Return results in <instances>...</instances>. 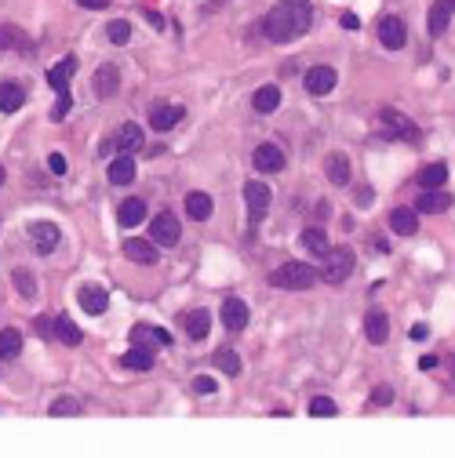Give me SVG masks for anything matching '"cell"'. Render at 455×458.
<instances>
[{
	"mask_svg": "<svg viewBox=\"0 0 455 458\" xmlns=\"http://www.w3.org/2000/svg\"><path fill=\"white\" fill-rule=\"evenodd\" d=\"M448 364H451V389H455V357H448Z\"/></svg>",
	"mask_w": 455,
	"mask_h": 458,
	"instance_id": "cell-51",
	"label": "cell"
},
{
	"mask_svg": "<svg viewBox=\"0 0 455 458\" xmlns=\"http://www.w3.org/2000/svg\"><path fill=\"white\" fill-rule=\"evenodd\" d=\"M26 102V91L22 84H15V80H4L0 84V113H18Z\"/></svg>",
	"mask_w": 455,
	"mask_h": 458,
	"instance_id": "cell-22",
	"label": "cell"
},
{
	"mask_svg": "<svg viewBox=\"0 0 455 458\" xmlns=\"http://www.w3.org/2000/svg\"><path fill=\"white\" fill-rule=\"evenodd\" d=\"M444 4H448V11H455V0H444Z\"/></svg>",
	"mask_w": 455,
	"mask_h": 458,
	"instance_id": "cell-53",
	"label": "cell"
},
{
	"mask_svg": "<svg viewBox=\"0 0 455 458\" xmlns=\"http://www.w3.org/2000/svg\"><path fill=\"white\" fill-rule=\"evenodd\" d=\"M77 302H80V309H84V313H91V317L106 313V306H109L106 291H102V287H88V284L77 291Z\"/></svg>",
	"mask_w": 455,
	"mask_h": 458,
	"instance_id": "cell-19",
	"label": "cell"
},
{
	"mask_svg": "<svg viewBox=\"0 0 455 458\" xmlns=\"http://www.w3.org/2000/svg\"><path fill=\"white\" fill-rule=\"evenodd\" d=\"M48 168H51L55 175H66V157H62V153H51V157H48Z\"/></svg>",
	"mask_w": 455,
	"mask_h": 458,
	"instance_id": "cell-44",
	"label": "cell"
},
{
	"mask_svg": "<svg viewBox=\"0 0 455 458\" xmlns=\"http://www.w3.org/2000/svg\"><path fill=\"white\" fill-rule=\"evenodd\" d=\"M426 335H430V327H426V324H415V327H412V338H415V342H423Z\"/></svg>",
	"mask_w": 455,
	"mask_h": 458,
	"instance_id": "cell-46",
	"label": "cell"
},
{
	"mask_svg": "<svg viewBox=\"0 0 455 458\" xmlns=\"http://www.w3.org/2000/svg\"><path fill=\"white\" fill-rule=\"evenodd\" d=\"M357 26H360L357 15H342V29H357Z\"/></svg>",
	"mask_w": 455,
	"mask_h": 458,
	"instance_id": "cell-47",
	"label": "cell"
},
{
	"mask_svg": "<svg viewBox=\"0 0 455 458\" xmlns=\"http://www.w3.org/2000/svg\"><path fill=\"white\" fill-rule=\"evenodd\" d=\"M335 84H339V77H335L332 66H314V69L306 73V95H314V99L332 95Z\"/></svg>",
	"mask_w": 455,
	"mask_h": 458,
	"instance_id": "cell-7",
	"label": "cell"
},
{
	"mask_svg": "<svg viewBox=\"0 0 455 458\" xmlns=\"http://www.w3.org/2000/svg\"><path fill=\"white\" fill-rule=\"evenodd\" d=\"M215 364H218V368H223L230 378H237V375H241V357H237V353H230V350L215 353Z\"/></svg>",
	"mask_w": 455,
	"mask_h": 458,
	"instance_id": "cell-40",
	"label": "cell"
},
{
	"mask_svg": "<svg viewBox=\"0 0 455 458\" xmlns=\"http://www.w3.org/2000/svg\"><path fill=\"white\" fill-rule=\"evenodd\" d=\"M251 164H255V171H259V175H277V171H284L288 157H284V150H281V145H273V142H262L259 150H255Z\"/></svg>",
	"mask_w": 455,
	"mask_h": 458,
	"instance_id": "cell-6",
	"label": "cell"
},
{
	"mask_svg": "<svg viewBox=\"0 0 455 458\" xmlns=\"http://www.w3.org/2000/svg\"><path fill=\"white\" fill-rule=\"evenodd\" d=\"M390 226H393V233H400V236H412V233L419 229V211H415V208H397V211H390Z\"/></svg>",
	"mask_w": 455,
	"mask_h": 458,
	"instance_id": "cell-27",
	"label": "cell"
},
{
	"mask_svg": "<svg viewBox=\"0 0 455 458\" xmlns=\"http://www.w3.org/2000/svg\"><path fill=\"white\" fill-rule=\"evenodd\" d=\"M11 48H29L26 33L18 26H0V51H11Z\"/></svg>",
	"mask_w": 455,
	"mask_h": 458,
	"instance_id": "cell-35",
	"label": "cell"
},
{
	"mask_svg": "<svg viewBox=\"0 0 455 458\" xmlns=\"http://www.w3.org/2000/svg\"><path fill=\"white\" fill-rule=\"evenodd\" d=\"M29 241H33V248L41 251V255H51L55 248H59L62 233H59V226H55V222H33L29 226Z\"/></svg>",
	"mask_w": 455,
	"mask_h": 458,
	"instance_id": "cell-11",
	"label": "cell"
},
{
	"mask_svg": "<svg viewBox=\"0 0 455 458\" xmlns=\"http://www.w3.org/2000/svg\"><path fill=\"white\" fill-rule=\"evenodd\" d=\"M146 18H150V26H157V29H160V26H164V18H160V15H157V11H146Z\"/></svg>",
	"mask_w": 455,
	"mask_h": 458,
	"instance_id": "cell-49",
	"label": "cell"
},
{
	"mask_svg": "<svg viewBox=\"0 0 455 458\" xmlns=\"http://www.w3.org/2000/svg\"><path fill=\"white\" fill-rule=\"evenodd\" d=\"M4 178H8V171H4V168H0V186H4Z\"/></svg>",
	"mask_w": 455,
	"mask_h": 458,
	"instance_id": "cell-52",
	"label": "cell"
},
{
	"mask_svg": "<svg viewBox=\"0 0 455 458\" xmlns=\"http://www.w3.org/2000/svg\"><path fill=\"white\" fill-rule=\"evenodd\" d=\"M48 415H55V418H77V415H80V400H73V396H59V400H51Z\"/></svg>",
	"mask_w": 455,
	"mask_h": 458,
	"instance_id": "cell-36",
	"label": "cell"
},
{
	"mask_svg": "<svg viewBox=\"0 0 455 458\" xmlns=\"http://www.w3.org/2000/svg\"><path fill=\"white\" fill-rule=\"evenodd\" d=\"M270 284L284 287V291H306V287L317 284V269L306 266V262H284L270 273Z\"/></svg>",
	"mask_w": 455,
	"mask_h": 458,
	"instance_id": "cell-2",
	"label": "cell"
},
{
	"mask_svg": "<svg viewBox=\"0 0 455 458\" xmlns=\"http://www.w3.org/2000/svg\"><path fill=\"white\" fill-rule=\"evenodd\" d=\"M91 87H95L99 99H113L117 87H120V69H117L113 62H102V66L95 69V77H91Z\"/></svg>",
	"mask_w": 455,
	"mask_h": 458,
	"instance_id": "cell-8",
	"label": "cell"
},
{
	"mask_svg": "<svg viewBox=\"0 0 455 458\" xmlns=\"http://www.w3.org/2000/svg\"><path fill=\"white\" fill-rule=\"evenodd\" d=\"M437 360H441V357H423V360H419V368H423V371H433Z\"/></svg>",
	"mask_w": 455,
	"mask_h": 458,
	"instance_id": "cell-48",
	"label": "cell"
},
{
	"mask_svg": "<svg viewBox=\"0 0 455 458\" xmlns=\"http://www.w3.org/2000/svg\"><path fill=\"white\" fill-rule=\"evenodd\" d=\"M451 208V196L444 189H426L423 196L415 200V211H426V215H441Z\"/></svg>",
	"mask_w": 455,
	"mask_h": 458,
	"instance_id": "cell-24",
	"label": "cell"
},
{
	"mask_svg": "<svg viewBox=\"0 0 455 458\" xmlns=\"http://www.w3.org/2000/svg\"><path fill=\"white\" fill-rule=\"evenodd\" d=\"M211 211H215V200H211L208 193H200V189L186 193V215L193 218V222H204V218H211Z\"/></svg>",
	"mask_w": 455,
	"mask_h": 458,
	"instance_id": "cell-21",
	"label": "cell"
},
{
	"mask_svg": "<svg viewBox=\"0 0 455 458\" xmlns=\"http://www.w3.org/2000/svg\"><path fill=\"white\" fill-rule=\"evenodd\" d=\"M390 400H393V389H390V386H379V389L372 393V404H379V408H386Z\"/></svg>",
	"mask_w": 455,
	"mask_h": 458,
	"instance_id": "cell-43",
	"label": "cell"
},
{
	"mask_svg": "<svg viewBox=\"0 0 455 458\" xmlns=\"http://www.w3.org/2000/svg\"><path fill=\"white\" fill-rule=\"evenodd\" d=\"M77 4L88 11H102V8H109V0H77Z\"/></svg>",
	"mask_w": 455,
	"mask_h": 458,
	"instance_id": "cell-45",
	"label": "cell"
},
{
	"mask_svg": "<svg viewBox=\"0 0 455 458\" xmlns=\"http://www.w3.org/2000/svg\"><path fill=\"white\" fill-rule=\"evenodd\" d=\"M132 178H135V160L127 153H120L117 160H109V182H113V186H127Z\"/></svg>",
	"mask_w": 455,
	"mask_h": 458,
	"instance_id": "cell-28",
	"label": "cell"
},
{
	"mask_svg": "<svg viewBox=\"0 0 455 458\" xmlns=\"http://www.w3.org/2000/svg\"><path fill=\"white\" fill-rule=\"evenodd\" d=\"M364 335H368L372 345H382L390 338V317L382 313V309H372V313L364 317Z\"/></svg>",
	"mask_w": 455,
	"mask_h": 458,
	"instance_id": "cell-17",
	"label": "cell"
},
{
	"mask_svg": "<svg viewBox=\"0 0 455 458\" xmlns=\"http://www.w3.org/2000/svg\"><path fill=\"white\" fill-rule=\"evenodd\" d=\"M193 389H197V393H204V396H211L218 386H215V378H208V375H197V378H193Z\"/></svg>",
	"mask_w": 455,
	"mask_h": 458,
	"instance_id": "cell-41",
	"label": "cell"
},
{
	"mask_svg": "<svg viewBox=\"0 0 455 458\" xmlns=\"http://www.w3.org/2000/svg\"><path fill=\"white\" fill-rule=\"evenodd\" d=\"M223 324L230 327V331H244L248 327V306L241 299H226L223 302Z\"/></svg>",
	"mask_w": 455,
	"mask_h": 458,
	"instance_id": "cell-20",
	"label": "cell"
},
{
	"mask_svg": "<svg viewBox=\"0 0 455 458\" xmlns=\"http://www.w3.org/2000/svg\"><path fill=\"white\" fill-rule=\"evenodd\" d=\"M153 353H157V350H146V345H132V350L120 357V364H124L127 371H150V368H153V360H157Z\"/></svg>",
	"mask_w": 455,
	"mask_h": 458,
	"instance_id": "cell-26",
	"label": "cell"
},
{
	"mask_svg": "<svg viewBox=\"0 0 455 458\" xmlns=\"http://www.w3.org/2000/svg\"><path fill=\"white\" fill-rule=\"evenodd\" d=\"M55 338H59L62 345H80V342H84V331H80L73 320L62 317V320H55Z\"/></svg>",
	"mask_w": 455,
	"mask_h": 458,
	"instance_id": "cell-32",
	"label": "cell"
},
{
	"mask_svg": "<svg viewBox=\"0 0 455 458\" xmlns=\"http://www.w3.org/2000/svg\"><path fill=\"white\" fill-rule=\"evenodd\" d=\"M309 415H314V418H335L339 408H335L332 396H314V400H309Z\"/></svg>",
	"mask_w": 455,
	"mask_h": 458,
	"instance_id": "cell-38",
	"label": "cell"
},
{
	"mask_svg": "<svg viewBox=\"0 0 455 458\" xmlns=\"http://www.w3.org/2000/svg\"><path fill=\"white\" fill-rule=\"evenodd\" d=\"M324 175H328V182H332V186H350V178H354L350 157H346V153H328Z\"/></svg>",
	"mask_w": 455,
	"mask_h": 458,
	"instance_id": "cell-13",
	"label": "cell"
},
{
	"mask_svg": "<svg viewBox=\"0 0 455 458\" xmlns=\"http://www.w3.org/2000/svg\"><path fill=\"white\" fill-rule=\"evenodd\" d=\"M106 36H109L113 44H127V41H132V22H124V18H113V22L106 26Z\"/></svg>",
	"mask_w": 455,
	"mask_h": 458,
	"instance_id": "cell-39",
	"label": "cell"
},
{
	"mask_svg": "<svg viewBox=\"0 0 455 458\" xmlns=\"http://www.w3.org/2000/svg\"><path fill=\"white\" fill-rule=\"evenodd\" d=\"M142 145V127L139 124H120L117 127V135L106 142V153H132V150H139Z\"/></svg>",
	"mask_w": 455,
	"mask_h": 458,
	"instance_id": "cell-10",
	"label": "cell"
},
{
	"mask_svg": "<svg viewBox=\"0 0 455 458\" xmlns=\"http://www.w3.org/2000/svg\"><path fill=\"white\" fill-rule=\"evenodd\" d=\"M11 280H15V291H18L22 299H33V295H36V280H33L29 269H15Z\"/></svg>",
	"mask_w": 455,
	"mask_h": 458,
	"instance_id": "cell-37",
	"label": "cell"
},
{
	"mask_svg": "<svg viewBox=\"0 0 455 458\" xmlns=\"http://www.w3.org/2000/svg\"><path fill=\"white\" fill-rule=\"evenodd\" d=\"M124 255H127L132 262H139V266H153V262L160 259L157 244H153V241H139V236H127V241H124Z\"/></svg>",
	"mask_w": 455,
	"mask_h": 458,
	"instance_id": "cell-14",
	"label": "cell"
},
{
	"mask_svg": "<svg viewBox=\"0 0 455 458\" xmlns=\"http://www.w3.org/2000/svg\"><path fill=\"white\" fill-rule=\"evenodd\" d=\"M444 182H448V168H444L441 160H437V164H426V168L419 171V186H423V189H441Z\"/></svg>",
	"mask_w": 455,
	"mask_h": 458,
	"instance_id": "cell-30",
	"label": "cell"
},
{
	"mask_svg": "<svg viewBox=\"0 0 455 458\" xmlns=\"http://www.w3.org/2000/svg\"><path fill=\"white\" fill-rule=\"evenodd\" d=\"M146 218V200H139V196H127L124 204L117 208V222L124 226V229H132V226H139Z\"/></svg>",
	"mask_w": 455,
	"mask_h": 458,
	"instance_id": "cell-23",
	"label": "cell"
},
{
	"mask_svg": "<svg viewBox=\"0 0 455 458\" xmlns=\"http://www.w3.org/2000/svg\"><path fill=\"white\" fill-rule=\"evenodd\" d=\"M372 244H375V251H382V255H386V251H390V244H386V241H382V236H375V241H372Z\"/></svg>",
	"mask_w": 455,
	"mask_h": 458,
	"instance_id": "cell-50",
	"label": "cell"
},
{
	"mask_svg": "<svg viewBox=\"0 0 455 458\" xmlns=\"http://www.w3.org/2000/svg\"><path fill=\"white\" fill-rule=\"evenodd\" d=\"M270 186L266 182H248L244 186V204H248V222L251 226H259L262 218H266V211H270Z\"/></svg>",
	"mask_w": 455,
	"mask_h": 458,
	"instance_id": "cell-5",
	"label": "cell"
},
{
	"mask_svg": "<svg viewBox=\"0 0 455 458\" xmlns=\"http://www.w3.org/2000/svg\"><path fill=\"white\" fill-rule=\"evenodd\" d=\"M182 327H186V335H190L193 342L208 338V331H211V317H208V309H190V313L182 317Z\"/></svg>",
	"mask_w": 455,
	"mask_h": 458,
	"instance_id": "cell-18",
	"label": "cell"
},
{
	"mask_svg": "<svg viewBox=\"0 0 455 458\" xmlns=\"http://www.w3.org/2000/svg\"><path fill=\"white\" fill-rule=\"evenodd\" d=\"M18 353H22V335L15 327H4L0 331V360H15Z\"/></svg>",
	"mask_w": 455,
	"mask_h": 458,
	"instance_id": "cell-31",
	"label": "cell"
},
{
	"mask_svg": "<svg viewBox=\"0 0 455 458\" xmlns=\"http://www.w3.org/2000/svg\"><path fill=\"white\" fill-rule=\"evenodd\" d=\"M302 248H306L309 255H317V259H321V255H324L328 248H332V244H328V236H324V229H317V226H309V229H302Z\"/></svg>",
	"mask_w": 455,
	"mask_h": 458,
	"instance_id": "cell-33",
	"label": "cell"
},
{
	"mask_svg": "<svg viewBox=\"0 0 455 458\" xmlns=\"http://www.w3.org/2000/svg\"><path fill=\"white\" fill-rule=\"evenodd\" d=\"M66 113H69V91H62L59 102H55V109H51V117H55V120H62Z\"/></svg>",
	"mask_w": 455,
	"mask_h": 458,
	"instance_id": "cell-42",
	"label": "cell"
},
{
	"mask_svg": "<svg viewBox=\"0 0 455 458\" xmlns=\"http://www.w3.org/2000/svg\"><path fill=\"white\" fill-rule=\"evenodd\" d=\"M317 273H321V280H328V284H342L354 273V251L350 248H328L321 255V269Z\"/></svg>",
	"mask_w": 455,
	"mask_h": 458,
	"instance_id": "cell-3",
	"label": "cell"
},
{
	"mask_svg": "<svg viewBox=\"0 0 455 458\" xmlns=\"http://www.w3.org/2000/svg\"><path fill=\"white\" fill-rule=\"evenodd\" d=\"M448 18H451V11H448V4H444V0H437V4L430 8V36H441L444 29H448Z\"/></svg>",
	"mask_w": 455,
	"mask_h": 458,
	"instance_id": "cell-34",
	"label": "cell"
},
{
	"mask_svg": "<svg viewBox=\"0 0 455 458\" xmlns=\"http://www.w3.org/2000/svg\"><path fill=\"white\" fill-rule=\"evenodd\" d=\"M182 117H186V109H182V106L164 102V106H157L150 113V127H153V131H172V127L182 124Z\"/></svg>",
	"mask_w": 455,
	"mask_h": 458,
	"instance_id": "cell-15",
	"label": "cell"
},
{
	"mask_svg": "<svg viewBox=\"0 0 455 458\" xmlns=\"http://www.w3.org/2000/svg\"><path fill=\"white\" fill-rule=\"evenodd\" d=\"M178 236H182V226H178V218H175L172 211L153 215V222H150V241H153L157 248H175Z\"/></svg>",
	"mask_w": 455,
	"mask_h": 458,
	"instance_id": "cell-4",
	"label": "cell"
},
{
	"mask_svg": "<svg viewBox=\"0 0 455 458\" xmlns=\"http://www.w3.org/2000/svg\"><path fill=\"white\" fill-rule=\"evenodd\" d=\"M73 73H77V59H73V55H66V59L55 66V69H48V84L62 95V91H69V77H73Z\"/></svg>",
	"mask_w": 455,
	"mask_h": 458,
	"instance_id": "cell-25",
	"label": "cell"
},
{
	"mask_svg": "<svg viewBox=\"0 0 455 458\" xmlns=\"http://www.w3.org/2000/svg\"><path fill=\"white\" fill-rule=\"evenodd\" d=\"M132 345H146V350H157V345H172V335L164 331V327L139 324V327H132Z\"/></svg>",
	"mask_w": 455,
	"mask_h": 458,
	"instance_id": "cell-16",
	"label": "cell"
},
{
	"mask_svg": "<svg viewBox=\"0 0 455 458\" xmlns=\"http://www.w3.org/2000/svg\"><path fill=\"white\" fill-rule=\"evenodd\" d=\"M251 106H255V113H273V109L281 106V87L277 84L259 87V91H255V99H251Z\"/></svg>",
	"mask_w": 455,
	"mask_h": 458,
	"instance_id": "cell-29",
	"label": "cell"
},
{
	"mask_svg": "<svg viewBox=\"0 0 455 458\" xmlns=\"http://www.w3.org/2000/svg\"><path fill=\"white\" fill-rule=\"evenodd\" d=\"M379 120H382V131H386L390 138H400V142H412L419 131H415V124L408 120V117H400V113H393V109H382L379 113Z\"/></svg>",
	"mask_w": 455,
	"mask_h": 458,
	"instance_id": "cell-9",
	"label": "cell"
},
{
	"mask_svg": "<svg viewBox=\"0 0 455 458\" xmlns=\"http://www.w3.org/2000/svg\"><path fill=\"white\" fill-rule=\"evenodd\" d=\"M405 22H400L397 15H386V18H379V41L382 48H390V51H400L405 48Z\"/></svg>",
	"mask_w": 455,
	"mask_h": 458,
	"instance_id": "cell-12",
	"label": "cell"
},
{
	"mask_svg": "<svg viewBox=\"0 0 455 458\" xmlns=\"http://www.w3.org/2000/svg\"><path fill=\"white\" fill-rule=\"evenodd\" d=\"M309 22H314L309 0H281V4L270 8V15L262 18V33L273 44H288V41H299L309 29Z\"/></svg>",
	"mask_w": 455,
	"mask_h": 458,
	"instance_id": "cell-1",
	"label": "cell"
}]
</instances>
